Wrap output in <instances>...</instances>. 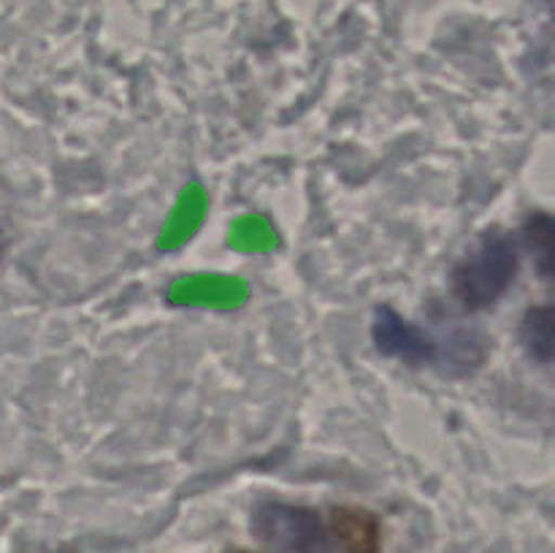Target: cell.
Wrapping results in <instances>:
<instances>
[{"label": "cell", "instance_id": "5", "mask_svg": "<svg viewBox=\"0 0 555 553\" xmlns=\"http://www.w3.org/2000/svg\"><path fill=\"white\" fill-rule=\"evenodd\" d=\"M526 247L534 253L542 280H553L555 260V222L551 215H531L524 226Z\"/></svg>", "mask_w": 555, "mask_h": 553}, {"label": "cell", "instance_id": "3", "mask_svg": "<svg viewBox=\"0 0 555 553\" xmlns=\"http://www.w3.org/2000/svg\"><path fill=\"white\" fill-rule=\"evenodd\" d=\"M255 529L282 553H334L336 545L331 524H323L314 510L291 504H263L255 513Z\"/></svg>", "mask_w": 555, "mask_h": 553}, {"label": "cell", "instance_id": "1", "mask_svg": "<svg viewBox=\"0 0 555 553\" xmlns=\"http://www.w3.org/2000/svg\"><path fill=\"white\" fill-rule=\"evenodd\" d=\"M372 334L385 356L399 358V361L410 363V366H426V363L428 366H437V363H444V369H450V372H466V369L477 366L482 356H486L480 336L469 334V331H453L448 339L434 336L431 331L410 323V320L401 318L390 307L377 309Z\"/></svg>", "mask_w": 555, "mask_h": 553}, {"label": "cell", "instance_id": "4", "mask_svg": "<svg viewBox=\"0 0 555 553\" xmlns=\"http://www.w3.org/2000/svg\"><path fill=\"white\" fill-rule=\"evenodd\" d=\"M520 342L537 363L547 366L555 356V309L551 304L526 312L520 323Z\"/></svg>", "mask_w": 555, "mask_h": 553}, {"label": "cell", "instance_id": "2", "mask_svg": "<svg viewBox=\"0 0 555 553\" xmlns=\"http://www.w3.org/2000/svg\"><path fill=\"white\" fill-rule=\"evenodd\" d=\"M520 269V247L507 233H486L453 271V296L469 312L493 307L513 287Z\"/></svg>", "mask_w": 555, "mask_h": 553}]
</instances>
